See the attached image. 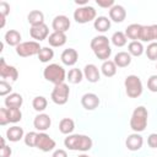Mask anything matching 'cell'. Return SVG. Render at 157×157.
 I'll return each mask as SVG.
<instances>
[{"instance_id":"cell-48","label":"cell","mask_w":157,"mask_h":157,"mask_svg":"<svg viewBox=\"0 0 157 157\" xmlns=\"http://www.w3.org/2000/svg\"><path fill=\"white\" fill-rule=\"evenodd\" d=\"M156 69H157V64H156Z\"/></svg>"},{"instance_id":"cell-12","label":"cell","mask_w":157,"mask_h":157,"mask_svg":"<svg viewBox=\"0 0 157 157\" xmlns=\"http://www.w3.org/2000/svg\"><path fill=\"white\" fill-rule=\"evenodd\" d=\"M71 26V22L69 20L67 16L65 15H58L53 18L52 21V27L54 29V32H63L65 33Z\"/></svg>"},{"instance_id":"cell-10","label":"cell","mask_w":157,"mask_h":157,"mask_svg":"<svg viewBox=\"0 0 157 157\" xmlns=\"http://www.w3.org/2000/svg\"><path fill=\"white\" fill-rule=\"evenodd\" d=\"M0 76L2 80L10 78L11 81H16L18 78V70L12 65L6 64L5 58H0Z\"/></svg>"},{"instance_id":"cell-37","label":"cell","mask_w":157,"mask_h":157,"mask_svg":"<svg viewBox=\"0 0 157 157\" xmlns=\"http://www.w3.org/2000/svg\"><path fill=\"white\" fill-rule=\"evenodd\" d=\"M10 13V5L6 1H1L0 2V18H1V25L0 27L2 28L5 26V21H6V16Z\"/></svg>"},{"instance_id":"cell-35","label":"cell","mask_w":157,"mask_h":157,"mask_svg":"<svg viewBox=\"0 0 157 157\" xmlns=\"http://www.w3.org/2000/svg\"><path fill=\"white\" fill-rule=\"evenodd\" d=\"M145 53H146L147 59H150L152 61H156L157 60V42L148 43L147 48L145 49Z\"/></svg>"},{"instance_id":"cell-33","label":"cell","mask_w":157,"mask_h":157,"mask_svg":"<svg viewBox=\"0 0 157 157\" xmlns=\"http://www.w3.org/2000/svg\"><path fill=\"white\" fill-rule=\"evenodd\" d=\"M47 105H48V101H47V98L44 96H37L32 101V107H33V109L36 112L42 113L43 110H45Z\"/></svg>"},{"instance_id":"cell-3","label":"cell","mask_w":157,"mask_h":157,"mask_svg":"<svg viewBox=\"0 0 157 157\" xmlns=\"http://www.w3.org/2000/svg\"><path fill=\"white\" fill-rule=\"evenodd\" d=\"M148 120V112L146 107L139 105L134 109L131 118H130V128L134 132H142L147 126Z\"/></svg>"},{"instance_id":"cell-26","label":"cell","mask_w":157,"mask_h":157,"mask_svg":"<svg viewBox=\"0 0 157 157\" xmlns=\"http://www.w3.org/2000/svg\"><path fill=\"white\" fill-rule=\"evenodd\" d=\"M114 64L117 67H126L131 64V55L128 52H118L114 55Z\"/></svg>"},{"instance_id":"cell-6","label":"cell","mask_w":157,"mask_h":157,"mask_svg":"<svg viewBox=\"0 0 157 157\" xmlns=\"http://www.w3.org/2000/svg\"><path fill=\"white\" fill-rule=\"evenodd\" d=\"M97 11L93 6L86 5V6H78L74 11V20L77 23H88L91 21H94L97 17Z\"/></svg>"},{"instance_id":"cell-13","label":"cell","mask_w":157,"mask_h":157,"mask_svg":"<svg viewBox=\"0 0 157 157\" xmlns=\"http://www.w3.org/2000/svg\"><path fill=\"white\" fill-rule=\"evenodd\" d=\"M52 125V118L45 114V113H39L34 117L33 120V126L39 131V132H44L45 130H48Z\"/></svg>"},{"instance_id":"cell-43","label":"cell","mask_w":157,"mask_h":157,"mask_svg":"<svg viewBox=\"0 0 157 157\" xmlns=\"http://www.w3.org/2000/svg\"><path fill=\"white\" fill-rule=\"evenodd\" d=\"M147 145L151 148H157V134L156 132H152V134L148 135V137H147Z\"/></svg>"},{"instance_id":"cell-16","label":"cell","mask_w":157,"mask_h":157,"mask_svg":"<svg viewBox=\"0 0 157 157\" xmlns=\"http://www.w3.org/2000/svg\"><path fill=\"white\" fill-rule=\"evenodd\" d=\"M144 145V139L139 132H132L128 135L125 140V146L129 151H139Z\"/></svg>"},{"instance_id":"cell-17","label":"cell","mask_w":157,"mask_h":157,"mask_svg":"<svg viewBox=\"0 0 157 157\" xmlns=\"http://www.w3.org/2000/svg\"><path fill=\"white\" fill-rule=\"evenodd\" d=\"M83 76L88 82L96 83L101 78V71L94 64H87L83 67Z\"/></svg>"},{"instance_id":"cell-46","label":"cell","mask_w":157,"mask_h":157,"mask_svg":"<svg viewBox=\"0 0 157 157\" xmlns=\"http://www.w3.org/2000/svg\"><path fill=\"white\" fill-rule=\"evenodd\" d=\"M76 5H81V6H86L87 5V0H75Z\"/></svg>"},{"instance_id":"cell-8","label":"cell","mask_w":157,"mask_h":157,"mask_svg":"<svg viewBox=\"0 0 157 157\" xmlns=\"http://www.w3.org/2000/svg\"><path fill=\"white\" fill-rule=\"evenodd\" d=\"M69 94H70L69 85L63 82V83H59V85H54V88L52 91L50 98L55 104L63 105L69 101Z\"/></svg>"},{"instance_id":"cell-7","label":"cell","mask_w":157,"mask_h":157,"mask_svg":"<svg viewBox=\"0 0 157 157\" xmlns=\"http://www.w3.org/2000/svg\"><path fill=\"white\" fill-rule=\"evenodd\" d=\"M40 49L42 47L39 45V42L27 40V42H22L16 47V54L21 58H28V56L38 55Z\"/></svg>"},{"instance_id":"cell-29","label":"cell","mask_w":157,"mask_h":157,"mask_svg":"<svg viewBox=\"0 0 157 157\" xmlns=\"http://www.w3.org/2000/svg\"><path fill=\"white\" fill-rule=\"evenodd\" d=\"M145 52V48L142 45V42L140 40H132L128 44V53L131 56H141Z\"/></svg>"},{"instance_id":"cell-36","label":"cell","mask_w":157,"mask_h":157,"mask_svg":"<svg viewBox=\"0 0 157 157\" xmlns=\"http://www.w3.org/2000/svg\"><path fill=\"white\" fill-rule=\"evenodd\" d=\"M9 110V119H10V123H18L21 119H22V112L20 108H7Z\"/></svg>"},{"instance_id":"cell-31","label":"cell","mask_w":157,"mask_h":157,"mask_svg":"<svg viewBox=\"0 0 157 157\" xmlns=\"http://www.w3.org/2000/svg\"><path fill=\"white\" fill-rule=\"evenodd\" d=\"M83 77H85V76H83V71H81V70L77 69V67L71 69V70L67 72V75H66V80L69 81V83H72V85L80 83Z\"/></svg>"},{"instance_id":"cell-30","label":"cell","mask_w":157,"mask_h":157,"mask_svg":"<svg viewBox=\"0 0 157 157\" xmlns=\"http://www.w3.org/2000/svg\"><path fill=\"white\" fill-rule=\"evenodd\" d=\"M101 72L105 77H112L117 74V65L114 64L113 60H105L101 66Z\"/></svg>"},{"instance_id":"cell-15","label":"cell","mask_w":157,"mask_h":157,"mask_svg":"<svg viewBox=\"0 0 157 157\" xmlns=\"http://www.w3.org/2000/svg\"><path fill=\"white\" fill-rule=\"evenodd\" d=\"M155 40H157V25L142 26L141 34H140V42L152 43Z\"/></svg>"},{"instance_id":"cell-11","label":"cell","mask_w":157,"mask_h":157,"mask_svg":"<svg viewBox=\"0 0 157 157\" xmlns=\"http://www.w3.org/2000/svg\"><path fill=\"white\" fill-rule=\"evenodd\" d=\"M29 36L33 39H36V42H42L44 39H48V37L50 36L49 27L45 23L39 25V26H33L29 28Z\"/></svg>"},{"instance_id":"cell-39","label":"cell","mask_w":157,"mask_h":157,"mask_svg":"<svg viewBox=\"0 0 157 157\" xmlns=\"http://www.w3.org/2000/svg\"><path fill=\"white\" fill-rule=\"evenodd\" d=\"M11 91H12V86H11L7 81L1 80V81H0V96H1V97H6V96H9L10 93H12Z\"/></svg>"},{"instance_id":"cell-23","label":"cell","mask_w":157,"mask_h":157,"mask_svg":"<svg viewBox=\"0 0 157 157\" xmlns=\"http://www.w3.org/2000/svg\"><path fill=\"white\" fill-rule=\"evenodd\" d=\"M6 137L11 142H17V141H20L21 139L25 137V131L21 126L13 125V126H11L6 130Z\"/></svg>"},{"instance_id":"cell-21","label":"cell","mask_w":157,"mask_h":157,"mask_svg":"<svg viewBox=\"0 0 157 157\" xmlns=\"http://www.w3.org/2000/svg\"><path fill=\"white\" fill-rule=\"evenodd\" d=\"M47 40H48V43H49L50 47L58 48V47H63L66 43L67 37L63 32H53V33H50V36L48 37Z\"/></svg>"},{"instance_id":"cell-27","label":"cell","mask_w":157,"mask_h":157,"mask_svg":"<svg viewBox=\"0 0 157 157\" xmlns=\"http://www.w3.org/2000/svg\"><path fill=\"white\" fill-rule=\"evenodd\" d=\"M27 21L31 25V27L43 25L44 23V13L42 11H39V10H32L27 15Z\"/></svg>"},{"instance_id":"cell-38","label":"cell","mask_w":157,"mask_h":157,"mask_svg":"<svg viewBox=\"0 0 157 157\" xmlns=\"http://www.w3.org/2000/svg\"><path fill=\"white\" fill-rule=\"evenodd\" d=\"M37 136H38V132H36V131H29V132H27V134L25 135L23 141H25V144H26L28 147H36Z\"/></svg>"},{"instance_id":"cell-41","label":"cell","mask_w":157,"mask_h":157,"mask_svg":"<svg viewBox=\"0 0 157 157\" xmlns=\"http://www.w3.org/2000/svg\"><path fill=\"white\" fill-rule=\"evenodd\" d=\"M10 123V119H9V110L7 108H0V125L4 126L6 124Z\"/></svg>"},{"instance_id":"cell-5","label":"cell","mask_w":157,"mask_h":157,"mask_svg":"<svg viewBox=\"0 0 157 157\" xmlns=\"http://www.w3.org/2000/svg\"><path fill=\"white\" fill-rule=\"evenodd\" d=\"M124 87L128 97L130 98H137L142 94L144 86L141 82V78L136 75H128L124 80Z\"/></svg>"},{"instance_id":"cell-34","label":"cell","mask_w":157,"mask_h":157,"mask_svg":"<svg viewBox=\"0 0 157 157\" xmlns=\"http://www.w3.org/2000/svg\"><path fill=\"white\" fill-rule=\"evenodd\" d=\"M54 58V50L49 47H42L38 53V59L40 63H49Z\"/></svg>"},{"instance_id":"cell-40","label":"cell","mask_w":157,"mask_h":157,"mask_svg":"<svg viewBox=\"0 0 157 157\" xmlns=\"http://www.w3.org/2000/svg\"><path fill=\"white\" fill-rule=\"evenodd\" d=\"M147 88L151 92L157 93V75H151L147 80Z\"/></svg>"},{"instance_id":"cell-1","label":"cell","mask_w":157,"mask_h":157,"mask_svg":"<svg viewBox=\"0 0 157 157\" xmlns=\"http://www.w3.org/2000/svg\"><path fill=\"white\" fill-rule=\"evenodd\" d=\"M64 145L66 148L71 151H90L92 148L93 141L90 136L87 135H81V134H71L67 135L64 140Z\"/></svg>"},{"instance_id":"cell-45","label":"cell","mask_w":157,"mask_h":157,"mask_svg":"<svg viewBox=\"0 0 157 157\" xmlns=\"http://www.w3.org/2000/svg\"><path fill=\"white\" fill-rule=\"evenodd\" d=\"M52 157H67V153H66L65 150H63V148H58V150H55V151L53 152Z\"/></svg>"},{"instance_id":"cell-4","label":"cell","mask_w":157,"mask_h":157,"mask_svg":"<svg viewBox=\"0 0 157 157\" xmlns=\"http://www.w3.org/2000/svg\"><path fill=\"white\" fill-rule=\"evenodd\" d=\"M66 71L65 69L59 65V64H49L44 67L43 70V76L47 81L54 83V85H59L65 82L66 80Z\"/></svg>"},{"instance_id":"cell-22","label":"cell","mask_w":157,"mask_h":157,"mask_svg":"<svg viewBox=\"0 0 157 157\" xmlns=\"http://www.w3.org/2000/svg\"><path fill=\"white\" fill-rule=\"evenodd\" d=\"M4 103H5L6 108H21V105L23 104V98L20 93L12 92L5 97Z\"/></svg>"},{"instance_id":"cell-25","label":"cell","mask_w":157,"mask_h":157,"mask_svg":"<svg viewBox=\"0 0 157 157\" xmlns=\"http://www.w3.org/2000/svg\"><path fill=\"white\" fill-rule=\"evenodd\" d=\"M110 18H108L107 16H98L94 21H93V27L97 32H101V33H104L107 32L109 28H110Z\"/></svg>"},{"instance_id":"cell-18","label":"cell","mask_w":157,"mask_h":157,"mask_svg":"<svg viewBox=\"0 0 157 157\" xmlns=\"http://www.w3.org/2000/svg\"><path fill=\"white\" fill-rule=\"evenodd\" d=\"M60 59H61V63L66 66H74L76 63H77V59H78V53L76 52V49L74 48H67L65 49L61 55H60Z\"/></svg>"},{"instance_id":"cell-20","label":"cell","mask_w":157,"mask_h":157,"mask_svg":"<svg viewBox=\"0 0 157 157\" xmlns=\"http://www.w3.org/2000/svg\"><path fill=\"white\" fill-rule=\"evenodd\" d=\"M21 39H22L21 33H20L18 31H16V29H9V31L5 33V36H4V40H5V43H6L7 45H10V47H15V48H16L18 44L22 43Z\"/></svg>"},{"instance_id":"cell-19","label":"cell","mask_w":157,"mask_h":157,"mask_svg":"<svg viewBox=\"0 0 157 157\" xmlns=\"http://www.w3.org/2000/svg\"><path fill=\"white\" fill-rule=\"evenodd\" d=\"M125 17H126V10H125L124 6L115 4L112 9H109V18H110V21L120 23V22H123L125 20Z\"/></svg>"},{"instance_id":"cell-24","label":"cell","mask_w":157,"mask_h":157,"mask_svg":"<svg viewBox=\"0 0 157 157\" xmlns=\"http://www.w3.org/2000/svg\"><path fill=\"white\" fill-rule=\"evenodd\" d=\"M141 28H142V25H139V23H131L126 28H125V36L128 39H131L132 40H140V34H141Z\"/></svg>"},{"instance_id":"cell-47","label":"cell","mask_w":157,"mask_h":157,"mask_svg":"<svg viewBox=\"0 0 157 157\" xmlns=\"http://www.w3.org/2000/svg\"><path fill=\"white\" fill-rule=\"evenodd\" d=\"M77 157H90L88 155H85V153H82V155H80V156H77Z\"/></svg>"},{"instance_id":"cell-32","label":"cell","mask_w":157,"mask_h":157,"mask_svg":"<svg viewBox=\"0 0 157 157\" xmlns=\"http://www.w3.org/2000/svg\"><path fill=\"white\" fill-rule=\"evenodd\" d=\"M110 42L113 43V45H115L118 48H121V47H124L128 43V38H126V36H125L124 32L118 31V32H114L113 33V36L110 38Z\"/></svg>"},{"instance_id":"cell-42","label":"cell","mask_w":157,"mask_h":157,"mask_svg":"<svg viewBox=\"0 0 157 157\" xmlns=\"http://www.w3.org/2000/svg\"><path fill=\"white\" fill-rule=\"evenodd\" d=\"M96 4L99 6V7H103V9H112L115 2L114 0H97Z\"/></svg>"},{"instance_id":"cell-9","label":"cell","mask_w":157,"mask_h":157,"mask_svg":"<svg viewBox=\"0 0 157 157\" xmlns=\"http://www.w3.org/2000/svg\"><path fill=\"white\" fill-rule=\"evenodd\" d=\"M56 146V142L45 132H38L37 136V142H36V147L43 152H49L53 151Z\"/></svg>"},{"instance_id":"cell-44","label":"cell","mask_w":157,"mask_h":157,"mask_svg":"<svg viewBox=\"0 0 157 157\" xmlns=\"http://www.w3.org/2000/svg\"><path fill=\"white\" fill-rule=\"evenodd\" d=\"M11 153H12V150H11L7 145L1 146V153H0V157H11Z\"/></svg>"},{"instance_id":"cell-2","label":"cell","mask_w":157,"mask_h":157,"mask_svg":"<svg viewBox=\"0 0 157 157\" xmlns=\"http://www.w3.org/2000/svg\"><path fill=\"white\" fill-rule=\"evenodd\" d=\"M91 49L92 52L94 53V55L102 60V61H105V60H109L110 55H112V48L109 45V39L108 37L101 34V36H96L91 39Z\"/></svg>"},{"instance_id":"cell-14","label":"cell","mask_w":157,"mask_h":157,"mask_svg":"<svg viewBox=\"0 0 157 157\" xmlns=\"http://www.w3.org/2000/svg\"><path fill=\"white\" fill-rule=\"evenodd\" d=\"M99 103H101V101L96 93L88 92L81 97V104L86 110H94L96 108H98Z\"/></svg>"},{"instance_id":"cell-28","label":"cell","mask_w":157,"mask_h":157,"mask_svg":"<svg viewBox=\"0 0 157 157\" xmlns=\"http://www.w3.org/2000/svg\"><path fill=\"white\" fill-rule=\"evenodd\" d=\"M75 130V123L71 118H64L59 123V131L64 135H71Z\"/></svg>"}]
</instances>
